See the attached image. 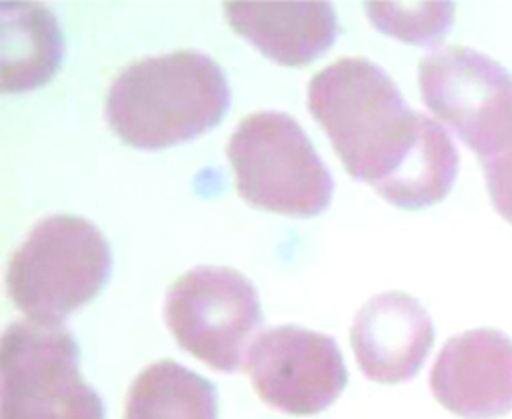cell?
<instances>
[{
	"instance_id": "6da1fadb",
	"label": "cell",
	"mask_w": 512,
	"mask_h": 419,
	"mask_svg": "<svg viewBox=\"0 0 512 419\" xmlns=\"http://www.w3.org/2000/svg\"><path fill=\"white\" fill-rule=\"evenodd\" d=\"M307 103L346 171L375 189L404 161L426 122V113L410 109L391 76L367 58H342L319 70Z\"/></svg>"
},
{
	"instance_id": "7a4b0ae2",
	"label": "cell",
	"mask_w": 512,
	"mask_h": 419,
	"mask_svg": "<svg viewBox=\"0 0 512 419\" xmlns=\"http://www.w3.org/2000/svg\"><path fill=\"white\" fill-rule=\"evenodd\" d=\"M227 107L221 66L198 50H177L120 70L107 91L105 120L124 144L157 150L208 132Z\"/></svg>"
},
{
	"instance_id": "3957f363",
	"label": "cell",
	"mask_w": 512,
	"mask_h": 419,
	"mask_svg": "<svg viewBox=\"0 0 512 419\" xmlns=\"http://www.w3.org/2000/svg\"><path fill=\"white\" fill-rule=\"evenodd\" d=\"M109 247L89 220L58 214L40 220L15 251L7 288L15 307L46 325H60L95 298L107 280Z\"/></svg>"
},
{
	"instance_id": "277c9868",
	"label": "cell",
	"mask_w": 512,
	"mask_h": 419,
	"mask_svg": "<svg viewBox=\"0 0 512 419\" xmlns=\"http://www.w3.org/2000/svg\"><path fill=\"white\" fill-rule=\"evenodd\" d=\"M239 196L253 208L307 218L332 200V177L299 122L282 111L243 118L227 144Z\"/></svg>"
},
{
	"instance_id": "5b68a950",
	"label": "cell",
	"mask_w": 512,
	"mask_h": 419,
	"mask_svg": "<svg viewBox=\"0 0 512 419\" xmlns=\"http://www.w3.org/2000/svg\"><path fill=\"white\" fill-rule=\"evenodd\" d=\"M0 419H105L101 397L79 372V350L62 325L13 323L0 346Z\"/></svg>"
},
{
	"instance_id": "8992f818",
	"label": "cell",
	"mask_w": 512,
	"mask_h": 419,
	"mask_svg": "<svg viewBox=\"0 0 512 419\" xmlns=\"http://www.w3.org/2000/svg\"><path fill=\"white\" fill-rule=\"evenodd\" d=\"M165 321L177 344L212 370L245 366L251 337L262 325L258 290L241 272L204 265L167 290Z\"/></svg>"
},
{
	"instance_id": "52a82bcc",
	"label": "cell",
	"mask_w": 512,
	"mask_h": 419,
	"mask_svg": "<svg viewBox=\"0 0 512 419\" xmlns=\"http://www.w3.org/2000/svg\"><path fill=\"white\" fill-rule=\"evenodd\" d=\"M420 95L480 161L512 140V74L490 56L449 46L420 60Z\"/></svg>"
},
{
	"instance_id": "ba28073f",
	"label": "cell",
	"mask_w": 512,
	"mask_h": 419,
	"mask_svg": "<svg viewBox=\"0 0 512 419\" xmlns=\"http://www.w3.org/2000/svg\"><path fill=\"white\" fill-rule=\"evenodd\" d=\"M245 370L260 399L290 415L327 409L348 383L336 341L297 325L274 327L255 339Z\"/></svg>"
},
{
	"instance_id": "9c48e42d",
	"label": "cell",
	"mask_w": 512,
	"mask_h": 419,
	"mask_svg": "<svg viewBox=\"0 0 512 419\" xmlns=\"http://www.w3.org/2000/svg\"><path fill=\"white\" fill-rule=\"evenodd\" d=\"M434 399L465 419H496L512 411V339L498 329L451 337L430 372Z\"/></svg>"
},
{
	"instance_id": "30bf717a",
	"label": "cell",
	"mask_w": 512,
	"mask_h": 419,
	"mask_svg": "<svg viewBox=\"0 0 512 419\" xmlns=\"http://www.w3.org/2000/svg\"><path fill=\"white\" fill-rule=\"evenodd\" d=\"M350 344L364 376L399 385L422 368L434 346V327L414 296L383 292L362 304Z\"/></svg>"
},
{
	"instance_id": "8fae6325",
	"label": "cell",
	"mask_w": 512,
	"mask_h": 419,
	"mask_svg": "<svg viewBox=\"0 0 512 419\" xmlns=\"http://www.w3.org/2000/svg\"><path fill=\"white\" fill-rule=\"evenodd\" d=\"M229 27L266 58L284 66H307L334 44L338 23L329 3H225Z\"/></svg>"
},
{
	"instance_id": "7c38bea8",
	"label": "cell",
	"mask_w": 512,
	"mask_h": 419,
	"mask_svg": "<svg viewBox=\"0 0 512 419\" xmlns=\"http://www.w3.org/2000/svg\"><path fill=\"white\" fill-rule=\"evenodd\" d=\"M3 91L46 85L58 70L62 40L56 17L35 3H3Z\"/></svg>"
},
{
	"instance_id": "4fadbf2b",
	"label": "cell",
	"mask_w": 512,
	"mask_h": 419,
	"mask_svg": "<svg viewBox=\"0 0 512 419\" xmlns=\"http://www.w3.org/2000/svg\"><path fill=\"white\" fill-rule=\"evenodd\" d=\"M459 152L451 134L426 116L422 132L399 167L375 189L397 208L422 210L441 202L455 183Z\"/></svg>"
},
{
	"instance_id": "5bb4252c",
	"label": "cell",
	"mask_w": 512,
	"mask_h": 419,
	"mask_svg": "<svg viewBox=\"0 0 512 419\" xmlns=\"http://www.w3.org/2000/svg\"><path fill=\"white\" fill-rule=\"evenodd\" d=\"M214 387L175 360L146 366L130 385L124 419H216Z\"/></svg>"
},
{
	"instance_id": "9a60e30c",
	"label": "cell",
	"mask_w": 512,
	"mask_h": 419,
	"mask_svg": "<svg viewBox=\"0 0 512 419\" xmlns=\"http://www.w3.org/2000/svg\"><path fill=\"white\" fill-rule=\"evenodd\" d=\"M373 25L399 42L432 46L453 25V3H367Z\"/></svg>"
},
{
	"instance_id": "2e32d148",
	"label": "cell",
	"mask_w": 512,
	"mask_h": 419,
	"mask_svg": "<svg viewBox=\"0 0 512 419\" xmlns=\"http://www.w3.org/2000/svg\"><path fill=\"white\" fill-rule=\"evenodd\" d=\"M496 212L512 224V140L482 161Z\"/></svg>"
}]
</instances>
